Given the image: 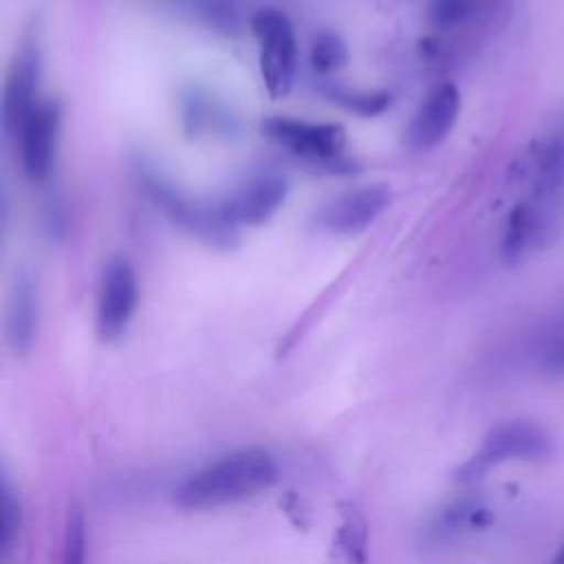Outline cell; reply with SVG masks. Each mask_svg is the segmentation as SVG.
Masks as SVG:
<instances>
[{"mask_svg": "<svg viewBox=\"0 0 564 564\" xmlns=\"http://www.w3.org/2000/svg\"><path fill=\"white\" fill-rule=\"evenodd\" d=\"M143 183L154 203L192 236H198L200 240H207L216 247H227L236 238V229L223 220L218 207H205L187 198L159 174H145Z\"/></svg>", "mask_w": 564, "mask_h": 564, "instance_id": "6", "label": "cell"}, {"mask_svg": "<svg viewBox=\"0 0 564 564\" xmlns=\"http://www.w3.org/2000/svg\"><path fill=\"white\" fill-rule=\"evenodd\" d=\"M40 322V295L29 271H15L4 304V339L13 355H26Z\"/></svg>", "mask_w": 564, "mask_h": 564, "instance_id": "12", "label": "cell"}, {"mask_svg": "<svg viewBox=\"0 0 564 564\" xmlns=\"http://www.w3.org/2000/svg\"><path fill=\"white\" fill-rule=\"evenodd\" d=\"M533 355L542 370L564 375V315L551 317L533 339Z\"/></svg>", "mask_w": 564, "mask_h": 564, "instance_id": "14", "label": "cell"}, {"mask_svg": "<svg viewBox=\"0 0 564 564\" xmlns=\"http://www.w3.org/2000/svg\"><path fill=\"white\" fill-rule=\"evenodd\" d=\"M348 62V48L344 40L330 31H322L311 44V66L315 73H335Z\"/></svg>", "mask_w": 564, "mask_h": 564, "instance_id": "15", "label": "cell"}, {"mask_svg": "<svg viewBox=\"0 0 564 564\" xmlns=\"http://www.w3.org/2000/svg\"><path fill=\"white\" fill-rule=\"evenodd\" d=\"M262 132L293 156L308 163H330L339 159L346 143L344 126L295 117H269L262 121Z\"/></svg>", "mask_w": 564, "mask_h": 564, "instance_id": "5", "label": "cell"}, {"mask_svg": "<svg viewBox=\"0 0 564 564\" xmlns=\"http://www.w3.org/2000/svg\"><path fill=\"white\" fill-rule=\"evenodd\" d=\"M251 31L258 42V66L267 93L273 99L286 97L297 68V42L289 15L273 7L260 9L251 18Z\"/></svg>", "mask_w": 564, "mask_h": 564, "instance_id": "2", "label": "cell"}, {"mask_svg": "<svg viewBox=\"0 0 564 564\" xmlns=\"http://www.w3.org/2000/svg\"><path fill=\"white\" fill-rule=\"evenodd\" d=\"M86 562V520L79 507H68L64 522L62 542V564H84Z\"/></svg>", "mask_w": 564, "mask_h": 564, "instance_id": "16", "label": "cell"}, {"mask_svg": "<svg viewBox=\"0 0 564 564\" xmlns=\"http://www.w3.org/2000/svg\"><path fill=\"white\" fill-rule=\"evenodd\" d=\"M551 443L542 427L529 421H507L487 432L480 447L458 469V480L482 478L491 467L507 460H538L549 456Z\"/></svg>", "mask_w": 564, "mask_h": 564, "instance_id": "3", "label": "cell"}, {"mask_svg": "<svg viewBox=\"0 0 564 564\" xmlns=\"http://www.w3.org/2000/svg\"><path fill=\"white\" fill-rule=\"evenodd\" d=\"M335 546L346 564H368V522L357 505H339Z\"/></svg>", "mask_w": 564, "mask_h": 564, "instance_id": "13", "label": "cell"}, {"mask_svg": "<svg viewBox=\"0 0 564 564\" xmlns=\"http://www.w3.org/2000/svg\"><path fill=\"white\" fill-rule=\"evenodd\" d=\"M278 480V465L262 447H242L187 476L174 491L181 509L203 511L249 500Z\"/></svg>", "mask_w": 564, "mask_h": 564, "instance_id": "1", "label": "cell"}, {"mask_svg": "<svg viewBox=\"0 0 564 564\" xmlns=\"http://www.w3.org/2000/svg\"><path fill=\"white\" fill-rule=\"evenodd\" d=\"M390 200L392 192L381 183L355 187L322 205L317 225L330 234L352 236L370 227L388 209Z\"/></svg>", "mask_w": 564, "mask_h": 564, "instance_id": "9", "label": "cell"}, {"mask_svg": "<svg viewBox=\"0 0 564 564\" xmlns=\"http://www.w3.org/2000/svg\"><path fill=\"white\" fill-rule=\"evenodd\" d=\"M335 95L348 110L361 117L381 115L390 106L388 93H335Z\"/></svg>", "mask_w": 564, "mask_h": 564, "instance_id": "17", "label": "cell"}, {"mask_svg": "<svg viewBox=\"0 0 564 564\" xmlns=\"http://www.w3.org/2000/svg\"><path fill=\"white\" fill-rule=\"evenodd\" d=\"M460 115V93L445 82L434 86L414 110L405 130V143L414 152H427L441 145L454 130Z\"/></svg>", "mask_w": 564, "mask_h": 564, "instance_id": "10", "label": "cell"}, {"mask_svg": "<svg viewBox=\"0 0 564 564\" xmlns=\"http://www.w3.org/2000/svg\"><path fill=\"white\" fill-rule=\"evenodd\" d=\"M40 101V51L35 42H26L20 46L4 77L0 123L7 141L15 139L20 126Z\"/></svg>", "mask_w": 564, "mask_h": 564, "instance_id": "7", "label": "cell"}, {"mask_svg": "<svg viewBox=\"0 0 564 564\" xmlns=\"http://www.w3.org/2000/svg\"><path fill=\"white\" fill-rule=\"evenodd\" d=\"M284 178L275 174H260L234 189L218 205V212L223 220L234 229H238L240 225H262L284 205Z\"/></svg>", "mask_w": 564, "mask_h": 564, "instance_id": "11", "label": "cell"}, {"mask_svg": "<svg viewBox=\"0 0 564 564\" xmlns=\"http://www.w3.org/2000/svg\"><path fill=\"white\" fill-rule=\"evenodd\" d=\"M59 137V106L55 101H40L24 119L15 134L20 167L31 183H44L51 176L55 148Z\"/></svg>", "mask_w": 564, "mask_h": 564, "instance_id": "8", "label": "cell"}, {"mask_svg": "<svg viewBox=\"0 0 564 564\" xmlns=\"http://www.w3.org/2000/svg\"><path fill=\"white\" fill-rule=\"evenodd\" d=\"M551 564H564V542H562V546L557 549V553L553 555V560H551Z\"/></svg>", "mask_w": 564, "mask_h": 564, "instance_id": "19", "label": "cell"}, {"mask_svg": "<svg viewBox=\"0 0 564 564\" xmlns=\"http://www.w3.org/2000/svg\"><path fill=\"white\" fill-rule=\"evenodd\" d=\"M2 520H0V544L4 551L11 549L18 531H20V502L13 498V491L7 482H2Z\"/></svg>", "mask_w": 564, "mask_h": 564, "instance_id": "18", "label": "cell"}, {"mask_svg": "<svg viewBox=\"0 0 564 564\" xmlns=\"http://www.w3.org/2000/svg\"><path fill=\"white\" fill-rule=\"evenodd\" d=\"M139 304L134 267L126 258H112L99 278L97 289V335L101 341H117L130 326Z\"/></svg>", "mask_w": 564, "mask_h": 564, "instance_id": "4", "label": "cell"}]
</instances>
